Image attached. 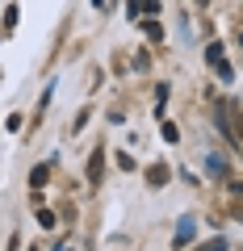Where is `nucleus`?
<instances>
[{"label": "nucleus", "instance_id": "nucleus-1", "mask_svg": "<svg viewBox=\"0 0 243 251\" xmlns=\"http://www.w3.org/2000/svg\"><path fill=\"white\" fill-rule=\"evenodd\" d=\"M206 59H210V67L218 72V80H226V84L235 80L231 63H226V50H222V42H210V46H206Z\"/></svg>", "mask_w": 243, "mask_h": 251}, {"label": "nucleus", "instance_id": "nucleus-2", "mask_svg": "<svg viewBox=\"0 0 243 251\" xmlns=\"http://www.w3.org/2000/svg\"><path fill=\"white\" fill-rule=\"evenodd\" d=\"M197 234V226H193V218H180V230H176V247H185V243Z\"/></svg>", "mask_w": 243, "mask_h": 251}, {"label": "nucleus", "instance_id": "nucleus-3", "mask_svg": "<svg viewBox=\"0 0 243 251\" xmlns=\"http://www.w3.org/2000/svg\"><path fill=\"white\" fill-rule=\"evenodd\" d=\"M206 172L210 176H226V159L222 155H206Z\"/></svg>", "mask_w": 243, "mask_h": 251}, {"label": "nucleus", "instance_id": "nucleus-4", "mask_svg": "<svg viewBox=\"0 0 243 251\" xmlns=\"http://www.w3.org/2000/svg\"><path fill=\"white\" fill-rule=\"evenodd\" d=\"M101 163H105V155H92V159H88V180H92V184H101Z\"/></svg>", "mask_w": 243, "mask_h": 251}, {"label": "nucleus", "instance_id": "nucleus-5", "mask_svg": "<svg viewBox=\"0 0 243 251\" xmlns=\"http://www.w3.org/2000/svg\"><path fill=\"white\" fill-rule=\"evenodd\" d=\"M147 180H151V184H168V168H163V163H155V168L147 172Z\"/></svg>", "mask_w": 243, "mask_h": 251}, {"label": "nucleus", "instance_id": "nucleus-6", "mask_svg": "<svg viewBox=\"0 0 243 251\" xmlns=\"http://www.w3.org/2000/svg\"><path fill=\"white\" fill-rule=\"evenodd\" d=\"M38 226H42V230H51V226H54V214H51V209H38Z\"/></svg>", "mask_w": 243, "mask_h": 251}, {"label": "nucleus", "instance_id": "nucleus-7", "mask_svg": "<svg viewBox=\"0 0 243 251\" xmlns=\"http://www.w3.org/2000/svg\"><path fill=\"white\" fill-rule=\"evenodd\" d=\"M29 184L42 188V184H46V168H34V172H29Z\"/></svg>", "mask_w": 243, "mask_h": 251}, {"label": "nucleus", "instance_id": "nucleus-8", "mask_svg": "<svg viewBox=\"0 0 243 251\" xmlns=\"http://www.w3.org/2000/svg\"><path fill=\"white\" fill-rule=\"evenodd\" d=\"M201 251H226V239H214V243H206Z\"/></svg>", "mask_w": 243, "mask_h": 251}, {"label": "nucleus", "instance_id": "nucleus-9", "mask_svg": "<svg viewBox=\"0 0 243 251\" xmlns=\"http://www.w3.org/2000/svg\"><path fill=\"white\" fill-rule=\"evenodd\" d=\"M59 251H72V247H67V243H59Z\"/></svg>", "mask_w": 243, "mask_h": 251}]
</instances>
